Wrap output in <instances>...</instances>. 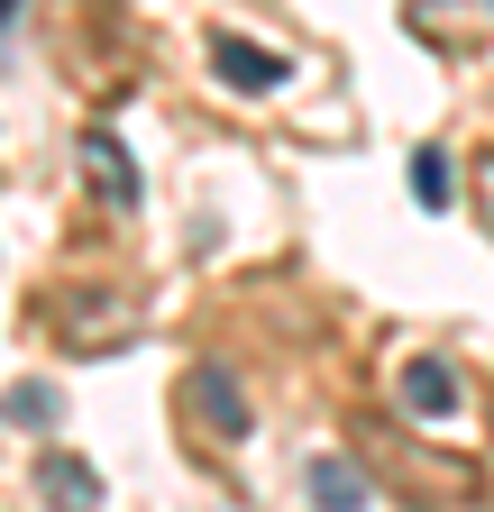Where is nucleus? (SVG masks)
<instances>
[{
    "instance_id": "nucleus-1",
    "label": "nucleus",
    "mask_w": 494,
    "mask_h": 512,
    "mask_svg": "<svg viewBox=\"0 0 494 512\" xmlns=\"http://www.w3.org/2000/svg\"><path fill=\"white\" fill-rule=\"evenodd\" d=\"M366 448H376V458H385L421 503H476V494H485V476H476L467 458H421V448H403L394 430H366Z\"/></svg>"
},
{
    "instance_id": "nucleus-2",
    "label": "nucleus",
    "mask_w": 494,
    "mask_h": 512,
    "mask_svg": "<svg viewBox=\"0 0 494 512\" xmlns=\"http://www.w3.org/2000/svg\"><path fill=\"white\" fill-rule=\"evenodd\" d=\"M55 339H65L74 357L129 348L138 339V302H119V293H65V302H55Z\"/></svg>"
},
{
    "instance_id": "nucleus-3",
    "label": "nucleus",
    "mask_w": 494,
    "mask_h": 512,
    "mask_svg": "<svg viewBox=\"0 0 494 512\" xmlns=\"http://www.w3.org/2000/svg\"><path fill=\"white\" fill-rule=\"evenodd\" d=\"M211 74H220L229 92H275V83H284V55L257 46V37H238V28H220V37H211Z\"/></svg>"
},
{
    "instance_id": "nucleus-4",
    "label": "nucleus",
    "mask_w": 494,
    "mask_h": 512,
    "mask_svg": "<svg viewBox=\"0 0 494 512\" xmlns=\"http://www.w3.org/2000/svg\"><path fill=\"white\" fill-rule=\"evenodd\" d=\"M83 183L101 192L110 211H138V192H147V183H138V165H129V147H119L110 128H83Z\"/></svg>"
},
{
    "instance_id": "nucleus-5",
    "label": "nucleus",
    "mask_w": 494,
    "mask_h": 512,
    "mask_svg": "<svg viewBox=\"0 0 494 512\" xmlns=\"http://www.w3.org/2000/svg\"><path fill=\"white\" fill-rule=\"evenodd\" d=\"M394 394H403V412H412V421H449V412H458V375H449L440 357H403Z\"/></svg>"
},
{
    "instance_id": "nucleus-6",
    "label": "nucleus",
    "mask_w": 494,
    "mask_h": 512,
    "mask_svg": "<svg viewBox=\"0 0 494 512\" xmlns=\"http://www.w3.org/2000/svg\"><path fill=\"white\" fill-rule=\"evenodd\" d=\"M37 494L55 512H101V476L74 458V448H46V458H37Z\"/></svg>"
},
{
    "instance_id": "nucleus-7",
    "label": "nucleus",
    "mask_w": 494,
    "mask_h": 512,
    "mask_svg": "<svg viewBox=\"0 0 494 512\" xmlns=\"http://www.w3.org/2000/svg\"><path fill=\"white\" fill-rule=\"evenodd\" d=\"M312 503L321 512H366V476L348 458H312Z\"/></svg>"
},
{
    "instance_id": "nucleus-8",
    "label": "nucleus",
    "mask_w": 494,
    "mask_h": 512,
    "mask_svg": "<svg viewBox=\"0 0 494 512\" xmlns=\"http://www.w3.org/2000/svg\"><path fill=\"white\" fill-rule=\"evenodd\" d=\"M403 183H412V202H421V211H449V202H458V174H449L440 147H421V156L403 165Z\"/></svg>"
},
{
    "instance_id": "nucleus-9",
    "label": "nucleus",
    "mask_w": 494,
    "mask_h": 512,
    "mask_svg": "<svg viewBox=\"0 0 494 512\" xmlns=\"http://www.w3.org/2000/svg\"><path fill=\"white\" fill-rule=\"evenodd\" d=\"M193 394H202V412H211V430H220V439H238V430H247V403H238L229 366H202V384H193Z\"/></svg>"
},
{
    "instance_id": "nucleus-10",
    "label": "nucleus",
    "mask_w": 494,
    "mask_h": 512,
    "mask_svg": "<svg viewBox=\"0 0 494 512\" xmlns=\"http://www.w3.org/2000/svg\"><path fill=\"white\" fill-rule=\"evenodd\" d=\"M476 183H485V220H494V156H485V165H476Z\"/></svg>"
},
{
    "instance_id": "nucleus-11",
    "label": "nucleus",
    "mask_w": 494,
    "mask_h": 512,
    "mask_svg": "<svg viewBox=\"0 0 494 512\" xmlns=\"http://www.w3.org/2000/svg\"><path fill=\"white\" fill-rule=\"evenodd\" d=\"M10 19H19V0H0V28H10Z\"/></svg>"
},
{
    "instance_id": "nucleus-12",
    "label": "nucleus",
    "mask_w": 494,
    "mask_h": 512,
    "mask_svg": "<svg viewBox=\"0 0 494 512\" xmlns=\"http://www.w3.org/2000/svg\"><path fill=\"white\" fill-rule=\"evenodd\" d=\"M485 10H494V0H485Z\"/></svg>"
}]
</instances>
